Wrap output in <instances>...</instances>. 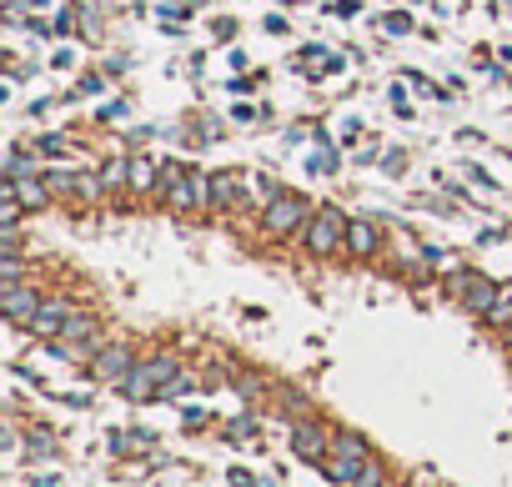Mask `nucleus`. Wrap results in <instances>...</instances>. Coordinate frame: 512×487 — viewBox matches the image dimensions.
I'll list each match as a JSON object with an SVG mask.
<instances>
[{"label": "nucleus", "instance_id": "nucleus-1", "mask_svg": "<svg viewBox=\"0 0 512 487\" xmlns=\"http://www.w3.org/2000/svg\"><path fill=\"white\" fill-rule=\"evenodd\" d=\"M181 387H186V377H181L176 362L151 357L146 367H131V377L121 382V392H126L131 402H151V397H176Z\"/></svg>", "mask_w": 512, "mask_h": 487}, {"label": "nucleus", "instance_id": "nucleus-2", "mask_svg": "<svg viewBox=\"0 0 512 487\" xmlns=\"http://www.w3.org/2000/svg\"><path fill=\"white\" fill-rule=\"evenodd\" d=\"M346 226H352V221H346L337 206H321V211L307 217V226H302V246L317 252V257L321 252H337V246H346Z\"/></svg>", "mask_w": 512, "mask_h": 487}, {"label": "nucleus", "instance_id": "nucleus-3", "mask_svg": "<svg viewBox=\"0 0 512 487\" xmlns=\"http://www.w3.org/2000/svg\"><path fill=\"white\" fill-rule=\"evenodd\" d=\"M367 462H371L367 442H362V437H352V432H342V437H337V448H332V462H327V473H332L342 487H357V477L367 473Z\"/></svg>", "mask_w": 512, "mask_h": 487}, {"label": "nucleus", "instance_id": "nucleus-4", "mask_svg": "<svg viewBox=\"0 0 512 487\" xmlns=\"http://www.w3.org/2000/svg\"><path fill=\"white\" fill-rule=\"evenodd\" d=\"M448 292L457 296V302H462L467 312H477V317H487V312H492V307L502 302V296H498V286L487 282V277H477V271H457Z\"/></svg>", "mask_w": 512, "mask_h": 487}, {"label": "nucleus", "instance_id": "nucleus-5", "mask_svg": "<svg viewBox=\"0 0 512 487\" xmlns=\"http://www.w3.org/2000/svg\"><path fill=\"white\" fill-rule=\"evenodd\" d=\"M307 201H302V196L296 192H277L271 196V206H267V231L271 236H292L296 226H307Z\"/></svg>", "mask_w": 512, "mask_h": 487}, {"label": "nucleus", "instance_id": "nucleus-6", "mask_svg": "<svg viewBox=\"0 0 512 487\" xmlns=\"http://www.w3.org/2000/svg\"><path fill=\"white\" fill-rule=\"evenodd\" d=\"M201 196H211V186H201L196 176H186V171L171 161V171H166V201L176 206V211H192V206H201Z\"/></svg>", "mask_w": 512, "mask_h": 487}, {"label": "nucleus", "instance_id": "nucleus-7", "mask_svg": "<svg viewBox=\"0 0 512 487\" xmlns=\"http://www.w3.org/2000/svg\"><path fill=\"white\" fill-rule=\"evenodd\" d=\"M90 372H96V382H126L131 377V352L126 346H106V352L90 357Z\"/></svg>", "mask_w": 512, "mask_h": 487}, {"label": "nucleus", "instance_id": "nucleus-8", "mask_svg": "<svg viewBox=\"0 0 512 487\" xmlns=\"http://www.w3.org/2000/svg\"><path fill=\"white\" fill-rule=\"evenodd\" d=\"M0 312H5L11 321H36V312H40V296L30 292V286L11 282L5 292H0Z\"/></svg>", "mask_w": 512, "mask_h": 487}, {"label": "nucleus", "instance_id": "nucleus-9", "mask_svg": "<svg viewBox=\"0 0 512 487\" xmlns=\"http://www.w3.org/2000/svg\"><path fill=\"white\" fill-rule=\"evenodd\" d=\"M71 317H76V312L65 307V302H40V312H36V321H30V332H40V337H61L65 327H71Z\"/></svg>", "mask_w": 512, "mask_h": 487}, {"label": "nucleus", "instance_id": "nucleus-10", "mask_svg": "<svg viewBox=\"0 0 512 487\" xmlns=\"http://www.w3.org/2000/svg\"><path fill=\"white\" fill-rule=\"evenodd\" d=\"M206 186H211V196H206L211 206H236V201H246V181L236 176V171H217Z\"/></svg>", "mask_w": 512, "mask_h": 487}, {"label": "nucleus", "instance_id": "nucleus-11", "mask_svg": "<svg viewBox=\"0 0 512 487\" xmlns=\"http://www.w3.org/2000/svg\"><path fill=\"white\" fill-rule=\"evenodd\" d=\"M377 221H352L346 226V252H357V257H367V252H377Z\"/></svg>", "mask_w": 512, "mask_h": 487}, {"label": "nucleus", "instance_id": "nucleus-12", "mask_svg": "<svg viewBox=\"0 0 512 487\" xmlns=\"http://www.w3.org/2000/svg\"><path fill=\"white\" fill-rule=\"evenodd\" d=\"M5 186H11V192L21 196V206H30V211H40V206H46V186H40V181H30L26 171H21V176H5Z\"/></svg>", "mask_w": 512, "mask_h": 487}, {"label": "nucleus", "instance_id": "nucleus-13", "mask_svg": "<svg viewBox=\"0 0 512 487\" xmlns=\"http://www.w3.org/2000/svg\"><path fill=\"white\" fill-rule=\"evenodd\" d=\"M296 457H307V462H321V452H327V437L317 432V427H296Z\"/></svg>", "mask_w": 512, "mask_h": 487}, {"label": "nucleus", "instance_id": "nucleus-14", "mask_svg": "<svg viewBox=\"0 0 512 487\" xmlns=\"http://www.w3.org/2000/svg\"><path fill=\"white\" fill-rule=\"evenodd\" d=\"M131 186H136V192H151L156 186V161L151 156H136V161H131Z\"/></svg>", "mask_w": 512, "mask_h": 487}, {"label": "nucleus", "instance_id": "nucleus-15", "mask_svg": "<svg viewBox=\"0 0 512 487\" xmlns=\"http://www.w3.org/2000/svg\"><path fill=\"white\" fill-rule=\"evenodd\" d=\"M46 186H51V192H81V196H90V192H96V186H90L86 176H76V171H55V176L46 181Z\"/></svg>", "mask_w": 512, "mask_h": 487}, {"label": "nucleus", "instance_id": "nucleus-16", "mask_svg": "<svg viewBox=\"0 0 512 487\" xmlns=\"http://www.w3.org/2000/svg\"><path fill=\"white\" fill-rule=\"evenodd\" d=\"M111 448L115 452H146V448H151V432H115Z\"/></svg>", "mask_w": 512, "mask_h": 487}, {"label": "nucleus", "instance_id": "nucleus-17", "mask_svg": "<svg viewBox=\"0 0 512 487\" xmlns=\"http://www.w3.org/2000/svg\"><path fill=\"white\" fill-rule=\"evenodd\" d=\"M311 171H317V176H332V171H337V151H332V146H317V156H311Z\"/></svg>", "mask_w": 512, "mask_h": 487}, {"label": "nucleus", "instance_id": "nucleus-18", "mask_svg": "<svg viewBox=\"0 0 512 487\" xmlns=\"http://www.w3.org/2000/svg\"><path fill=\"white\" fill-rule=\"evenodd\" d=\"M71 151V146L61 141V136H46V141H40V156H65Z\"/></svg>", "mask_w": 512, "mask_h": 487}, {"label": "nucleus", "instance_id": "nucleus-19", "mask_svg": "<svg viewBox=\"0 0 512 487\" xmlns=\"http://www.w3.org/2000/svg\"><path fill=\"white\" fill-rule=\"evenodd\" d=\"M387 30H392V36H407L412 21H407V15H387Z\"/></svg>", "mask_w": 512, "mask_h": 487}, {"label": "nucleus", "instance_id": "nucleus-20", "mask_svg": "<svg viewBox=\"0 0 512 487\" xmlns=\"http://www.w3.org/2000/svg\"><path fill=\"white\" fill-rule=\"evenodd\" d=\"M487 317H492V321H508V327H512V302H498V307L487 312Z\"/></svg>", "mask_w": 512, "mask_h": 487}, {"label": "nucleus", "instance_id": "nucleus-21", "mask_svg": "<svg viewBox=\"0 0 512 487\" xmlns=\"http://www.w3.org/2000/svg\"><path fill=\"white\" fill-rule=\"evenodd\" d=\"M231 487H256V483H252V473H242V467H236V473H231Z\"/></svg>", "mask_w": 512, "mask_h": 487}, {"label": "nucleus", "instance_id": "nucleus-22", "mask_svg": "<svg viewBox=\"0 0 512 487\" xmlns=\"http://www.w3.org/2000/svg\"><path fill=\"white\" fill-rule=\"evenodd\" d=\"M377 487H397V483H392V477H382V483H377Z\"/></svg>", "mask_w": 512, "mask_h": 487}, {"label": "nucleus", "instance_id": "nucleus-23", "mask_svg": "<svg viewBox=\"0 0 512 487\" xmlns=\"http://www.w3.org/2000/svg\"><path fill=\"white\" fill-rule=\"evenodd\" d=\"M508 342H512V327H508Z\"/></svg>", "mask_w": 512, "mask_h": 487}]
</instances>
